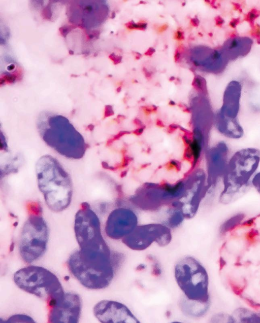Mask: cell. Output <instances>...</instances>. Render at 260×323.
Wrapping results in <instances>:
<instances>
[{
	"instance_id": "9a60e30c",
	"label": "cell",
	"mask_w": 260,
	"mask_h": 323,
	"mask_svg": "<svg viewBox=\"0 0 260 323\" xmlns=\"http://www.w3.org/2000/svg\"><path fill=\"white\" fill-rule=\"evenodd\" d=\"M6 322H35L34 319L28 315L25 314H16L10 317Z\"/></svg>"
},
{
	"instance_id": "7402d4cb",
	"label": "cell",
	"mask_w": 260,
	"mask_h": 323,
	"mask_svg": "<svg viewBox=\"0 0 260 323\" xmlns=\"http://www.w3.org/2000/svg\"><path fill=\"white\" fill-rule=\"evenodd\" d=\"M179 126L175 124H171L169 126L168 131L169 133H171L173 132L175 130H176L177 128H178Z\"/></svg>"
},
{
	"instance_id": "1f68e13d",
	"label": "cell",
	"mask_w": 260,
	"mask_h": 323,
	"mask_svg": "<svg viewBox=\"0 0 260 323\" xmlns=\"http://www.w3.org/2000/svg\"><path fill=\"white\" fill-rule=\"evenodd\" d=\"M175 80V77H171L170 78V81H172V80Z\"/></svg>"
},
{
	"instance_id": "ba28073f",
	"label": "cell",
	"mask_w": 260,
	"mask_h": 323,
	"mask_svg": "<svg viewBox=\"0 0 260 323\" xmlns=\"http://www.w3.org/2000/svg\"><path fill=\"white\" fill-rule=\"evenodd\" d=\"M47 224L39 212H32L24 223L18 243L19 255L24 262L31 263L45 254L49 240Z\"/></svg>"
},
{
	"instance_id": "83f0119b",
	"label": "cell",
	"mask_w": 260,
	"mask_h": 323,
	"mask_svg": "<svg viewBox=\"0 0 260 323\" xmlns=\"http://www.w3.org/2000/svg\"><path fill=\"white\" fill-rule=\"evenodd\" d=\"M156 125L157 127L160 128H163L165 127V124L160 119H157L156 121Z\"/></svg>"
},
{
	"instance_id": "8fae6325",
	"label": "cell",
	"mask_w": 260,
	"mask_h": 323,
	"mask_svg": "<svg viewBox=\"0 0 260 323\" xmlns=\"http://www.w3.org/2000/svg\"><path fill=\"white\" fill-rule=\"evenodd\" d=\"M95 317L103 323L140 322L129 308L119 302L104 300L93 307Z\"/></svg>"
},
{
	"instance_id": "2e32d148",
	"label": "cell",
	"mask_w": 260,
	"mask_h": 323,
	"mask_svg": "<svg viewBox=\"0 0 260 323\" xmlns=\"http://www.w3.org/2000/svg\"><path fill=\"white\" fill-rule=\"evenodd\" d=\"M125 26L128 29L144 30L146 28L147 24L142 21L136 23L133 20H131L126 23Z\"/></svg>"
},
{
	"instance_id": "d4e9b609",
	"label": "cell",
	"mask_w": 260,
	"mask_h": 323,
	"mask_svg": "<svg viewBox=\"0 0 260 323\" xmlns=\"http://www.w3.org/2000/svg\"><path fill=\"white\" fill-rule=\"evenodd\" d=\"M133 123L139 127H144L142 122L138 119L136 118L134 120Z\"/></svg>"
},
{
	"instance_id": "3957f363",
	"label": "cell",
	"mask_w": 260,
	"mask_h": 323,
	"mask_svg": "<svg viewBox=\"0 0 260 323\" xmlns=\"http://www.w3.org/2000/svg\"><path fill=\"white\" fill-rule=\"evenodd\" d=\"M260 164V150L245 148L231 157L222 179V188L219 196L223 204L232 203L241 198L249 189L252 179Z\"/></svg>"
},
{
	"instance_id": "30bf717a",
	"label": "cell",
	"mask_w": 260,
	"mask_h": 323,
	"mask_svg": "<svg viewBox=\"0 0 260 323\" xmlns=\"http://www.w3.org/2000/svg\"><path fill=\"white\" fill-rule=\"evenodd\" d=\"M137 224V216L133 210L126 207H118L109 214L105 231L107 236L112 239H122L133 231Z\"/></svg>"
},
{
	"instance_id": "277c9868",
	"label": "cell",
	"mask_w": 260,
	"mask_h": 323,
	"mask_svg": "<svg viewBox=\"0 0 260 323\" xmlns=\"http://www.w3.org/2000/svg\"><path fill=\"white\" fill-rule=\"evenodd\" d=\"M74 231L81 257L94 259L113 254L103 237L99 218L87 203H82L75 215Z\"/></svg>"
},
{
	"instance_id": "f546056e",
	"label": "cell",
	"mask_w": 260,
	"mask_h": 323,
	"mask_svg": "<svg viewBox=\"0 0 260 323\" xmlns=\"http://www.w3.org/2000/svg\"><path fill=\"white\" fill-rule=\"evenodd\" d=\"M133 54L135 56L136 59H139L141 57V54L139 52H133Z\"/></svg>"
},
{
	"instance_id": "cb8c5ba5",
	"label": "cell",
	"mask_w": 260,
	"mask_h": 323,
	"mask_svg": "<svg viewBox=\"0 0 260 323\" xmlns=\"http://www.w3.org/2000/svg\"><path fill=\"white\" fill-rule=\"evenodd\" d=\"M155 50L153 48H149L147 51L145 52L144 55L146 56H151L154 52H155Z\"/></svg>"
},
{
	"instance_id": "9c48e42d",
	"label": "cell",
	"mask_w": 260,
	"mask_h": 323,
	"mask_svg": "<svg viewBox=\"0 0 260 323\" xmlns=\"http://www.w3.org/2000/svg\"><path fill=\"white\" fill-rule=\"evenodd\" d=\"M171 239L170 228L165 225L155 223L137 226L122 241L133 250H143L153 242L164 246L168 245Z\"/></svg>"
},
{
	"instance_id": "4316f807",
	"label": "cell",
	"mask_w": 260,
	"mask_h": 323,
	"mask_svg": "<svg viewBox=\"0 0 260 323\" xmlns=\"http://www.w3.org/2000/svg\"><path fill=\"white\" fill-rule=\"evenodd\" d=\"M143 71H144V74L145 76V77L147 79H150L151 78V74L150 73H149L147 69L144 67L143 68Z\"/></svg>"
},
{
	"instance_id": "e0dca14e",
	"label": "cell",
	"mask_w": 260,
	"mask_h": 323,
	"mask_svg": "<svg viewBox=\"0 0 260 323\" xmlns=\"http://www.w3.org/2000/svg\"><path fill=\"white\" fill-rule=\"evenodd\" d=\"M192 85L198 91L203 92L205 89L204 80L200 77L196 76L194 77Z\"/></svg>"
},
{
	"instance_id": "4dcf8cb0",
	"label": "cell",
	"mask_w": 260,
	"mask_h": 323,
	"mask_svg": "<svg viewBox=\"0 0 260 323\" xmlns=\"http://www.w3.org/2000/svg\"><path fill=\"white\" fill-rule=\"evenodd\" d=\"M169 103L170 105H174L175 104V102L173 100H171Z\"/></svg>"
},
{
	"instance_id": "52a82bcc",
	"label": "cell",
	"mask_w": 260,
	"mask_h": 323,
	"mask_svg": "<svg viewBox=\"0 0 260 323\" xmlns=\"http://www.w3.org/2000/svg\"><path fill=\"white\" fill-rule=\"evenodd\" d=\"M118 261H85L74 252L67 261L71 274L84 287L91 290L107 288L111 283Z\"/></svg>"
},
{
	"instance_id": "f1b7e54d",
	"label": "cell",
	"mask_w": 260,
	"mask_h": 323,
	"mask_svg": "<svg viewBox=\"0 0 260 323\" xmlns=\"http://www.w3.org/2000/svg\"><path fill=\"white\" fill-rule=\"evenodd\" d=\"M168 27V25L167 24H164L158 28V31L159 32H162L165 31Z\"/></svg>"
},
{
	"instance_id": "d6a6232c",
	"label": "cell",
	"mask_w": 260,
	"mask_h": 323,
	"mask_svg": "<svg viewBox=\"0 0 260 323\" xmlns=\"http://www.w3.org/2000/svg\"><path fill=\"white\" fill-rule=\"evenodd\" d=\"M121 87H119V88H118V89H117L118 92L120 91V90H121Z\"/></svg>"
},
{
	"instance_id": "44dd1931",
	"label": "cell",
	"mask_w": 260,
	"mask_h": 323,
	"mask_svg": "<svg viewBox=\"0 0 260 323\" xmlns=\"http://www.w3.org/2000/svg\"><path fill=\"white\" fill-rule=\"evenodd\" d=\"M175 38L178 40L184 39V33L183 31L178 30L175 33Z\"/></svg>"
},
{
	"instance_id": "d6986e66",
	"label": "cell",
	"mask_w": 260,
	"mask_h": 323,
	"mask_svg": "<svg viewBox=\"0 0 260 323\" xmlns=\"http://www.w3.org/2000/svg\"><path fill=\"white\" fill-rule=\"evenodd\" d=\"M142 109L146 115H149L152 112H154L157 110V107L155 105L151 106H142Z\"/></svg>"
},
{
	"instance_id": "5bb4252c",
	"label": "cell",
	"mask_w": 260,
	"mask_h": 323,
	"mask_svg": "<svg viewBox=\"0 0 260 323\" xmlns=\"http://www.w3.org/2000/svg\"><path fill=\"white\" fill-rule=\"evenodd\" d=\"M244 218L243 214H238L229 219L221 226V232L224 233L232 230L241 223Z\"/></svg>"
},
{
	"instance_id": "4fadbf2b",
	"label": "cell",
	"mask_w": 260,
	"mask_h": 323,
	"mask_svg": "<svg viewBox=\"0 0 260 323\" xmlns=\"http://www.w3.org/2000/svg\"><path fill=\"white\" fill-rule=\"evenodd\" d=\"M251 41L248 39L239 38L234 39L229 42H227L225 44V55L228 58L232 57H237L241 55H244L249 50L243 49L244 48L250 49Z\"/></svg>"
},
{
	"instance_id": "603a6c76",
	"label": "cell",
	"mask_w": 260,
	"mask_h": 323,
	"mask_svg": "<svg viewBox=\"0 0 260 323\" xmlns=\"http://www.w3.org/2000/svg\"><path fill=\"white\" fill-rule=\"evenodd\" d=\"M144 127H138V128L136 129L134 131L133 133L134 134H135V135H140L142 134V133L143 132V131L144 130Z\"/></svg>"
},
{
	"instance_id": "7a4b0ae2",
	"label": "cell",
	"mask_w": 260,
	"mask_h": 323,
	"mask_svg": "<svg viewBox=\"0 0 260 323\" xmlns=\"http://www.w3.org/2000/svg\"><path fill=\"white\" fill-rule=\"evenodd\" d=\"M38 186L48 207L60 212L70 205L73 197V183L69 173L53 157L42 156L37 162Z\"/></svg>"
},
{
	"instance_id": "484cf974",
	"label": "cell",
	"mask_w": 260,
	"mask_h": 323,
	"mask_svg": "<svg viewBox=\"0 0 260 323\" xmlns=\"http://www.w3.org/2000/svg\"><path fill=\"white\" fill-rule=\"evenodd\" d=\"M190 23L192 24V25H193L194 27H197L199 25V21L197 18H194L191 19Z\"/></svg>"
},
{
	"instance_id": "6da1fadb",
	"label": "cell",
	"mask_w": 260,
	"mask_h": 323,
	"mask_svg": "<svg viewBox=\"0 0 260 323\" xmlns=\"http://www.w3.org/2000/svg\"><path fill=\"white\" fill-rule=\"evenodd\" d=\"M37 126L44 141L60 155L71 159L84 156L87 148L85 140L66 117L43 111L38 117Z\"/></svg>"
},
{
	"instance_id": "5b68a950",
	"label": "cell",
	"mask_w": 260,
	"mask_h": 323,
	"mask_svg": "<svg viewBox=\"0 0 260 323\" xmlns=\"http://www.w3.org/2000/svg\"><path fill=\"white\" fill-rule=\"evenodd\" d=\"M13 279L18 288L45 301L49 308L61 302L65 295L57 277L41 266L22 268L15 273Z\"/></svg>"
},
{
	"instance_id": "ac0fdd59",
	"label": "cell",
	"mask_w": 260,
	"mask_h": 323,
	"mask_svg": "<svg viewBox=\"0 0 260 323\" xmlns=\"http://www.w3.org/2000/svg\"><path fill=\"white\" fill-rule=\"evenodd\" d=\"M251 186L260 195V171L257 172L252 179Z\"/></svg>"
},
{
	"instance_id": "7c38bea8",
	"label": "cell",
	"mask_w": 260,
	"mask_h": 323,
	"mask_svg": "<svg viewBox=\"0 0 260 323\" xmlns=\"http://www.w3.org/2000/svg\"><path fill=\"white\" fill-rule=\"evenodd\" d=\"M81 307V298L78 294L66 293L61 302L49 308L48 321L54 323L78 322Z\"/></svg>"
},
{
	"instance_id": "8992f818",
	"label": "cell",
	"mask_w": 260,
	"mask_h": 323,
	"mask_svg": "<svg viewBox=\"0 0 260 323\" xmlns=\"http://www.w3.org/2000/svg\"><path fill=\"white\" fill-rule=\"evenodd\" d=\"M174 275L178 285L189 300L208 303V276L197 260L190 256L179 260L175 266Z\"/></svg>"
},
{
	"instance_id": "ffe728a7",
	"label": "cell",
	"mask_w": 260,
	"mask_h": 323,
	"mask_svg": "<svg viewBox=\"0 0 260 323\" xmlns=\"http://www.w3.org/2000/svg\"><path fill=\"white\" fill-rule=\"evenodd\" d=\"M182 50L183 48L181 46H180L176 49L174 55V59L176 62H179L180 61V52L182 51Z\"/></svg>"
}]
</instances>
